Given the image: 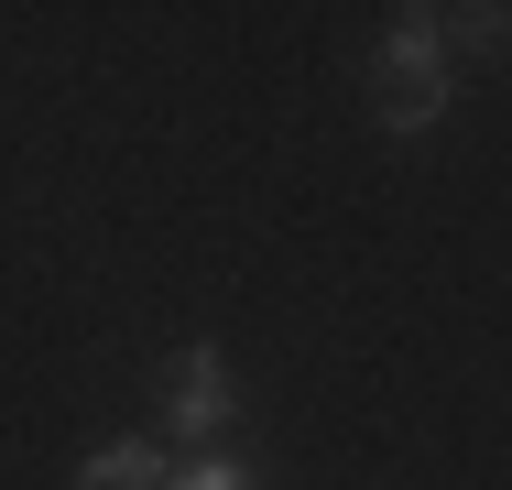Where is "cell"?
Listing matches in <instances>:
<instances>
[{"instance_id": "obj_1", "label": "cell", "mask_w": 512, "mask_h": 490, "mask_svg": "<svg viewBox=\"0 0 512 490\" xmlns=\"http://www.w3.org/2000/svg\"><path fill=\"white\" fill-rule=\"evenodd\" d=\"M447 98H458V66L436 44V11H393V33L371 44V120L393 142H425L447 120Z\"/></svg>"}, {"instance_id": "obj_3", "label": "cell", "mask_w": 512, "mask_h": 490, "mask_svg": "<svg viewBox=\"0 0 512 490\" xmlns=\"http://www.w3.org/2000/svg\"><path fill=\"white\" fill-rule=\"evenodd\" d=\"M77 490H175V458L153 436H109V447L77 458Z\"/></svg>"}, {"instance_id": "obj_5", "label": "cell", "mask_w": 512, "mask_h": 490, "mask_svg": "<svg viewBox=\"0 0 512 490\" xmlns=\"http://www.w3.org/2000/svg\"><path fill=\"white\" fill-rule=\"evenodd\" d=\"M175 490H262L240 458H175Z\"/></svg>"}, {"instance_id": "obj_2", "label": "cell", "mask_w": 512, "mask_h": 490, "mask_svg": "<svg viewBox=\"0 0 512 490\" xmlns=\"http://www.w3.org/2000/svg\"><path fill=\"white\" fill-rule=\"evenodd\" d=\"M153 414L175 425V447H218L240 425V382H229V349L218 338H186L164 371H153Z\"/></svg>"}, {"instance_id": "obj_4", "label": "cell", "mask_w": 512, "mask_h": 490, "mask_svg": "<svg viewBox=\"0 0 512 490\" xmlns=\"http://www.w3.org/2000/svg\"><path fill=\"white\" fill-rule=\"evenodd\" d=\"M436 44H447V66H458V55H512V0H458V11H436Z\"/></svg>"}]
</instances>
